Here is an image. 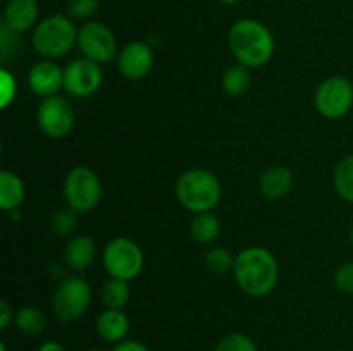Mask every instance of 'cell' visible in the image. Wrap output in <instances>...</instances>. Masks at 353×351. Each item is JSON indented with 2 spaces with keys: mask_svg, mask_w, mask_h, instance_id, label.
Returning <instances> with one entry per match:
<instances>
[{
  "mask_svg": "<svg viewBox=\"0 0 353 351\" xmlns=\"http://www.w3.org/2000/svg\"><path fill=\"white\" fill-rule=\"evenodd\" d=\"M234 281L250 298H264L276 288L279 265L274 255L262 246H248L236 255Z\"/></svg>",
  "mask_w": 353,
  "mask_h": 351,
  "instance_id": "obj_1",
  "label": "cell"
},
{
  "mask_svg": "<svg viewBox=\"0 0 353 351\" xmlns=\"http://www.w3.org/2000/svg\"><path fill=\"white\" fill-rule=\"evenodd\" d=\"M231 54L238 64L248 69H259L268 64L274 54L276 41L271 30L257 19H240L228 33Z\"/></svg>",
  "mask_w": 353,
  "mask_h": 351,
  "instance_id": "obj_2",
  "label": "cell"
},
{
  "mask_svg": "<svg viewBox=\"0 0 353 351\" xmlns=\"http://www.w3.org/2000/svg\"><path fill=\"white\" fill-rule=\"evenodd\" d=\"M176 198L179 205L192 213L212 212L223 196L219 178L207 169H190L176 181Z\"/></svg>",
  "mask_w": 353,
  "mask_h": 351,
  "instance_id": "obj_3",
  "label": "cell"
},
{
  "mask_svg": "<svg viewBox=\"0 0 353 351\" xmlns=\"http://www.w3.org/2000/svg\"><path fill=\"white\" fill-rule=\"evenodd\" d=\"M78 43V30L68 14H52L34 26L31 45L43 58H61Z\"/></svg>",
  "mask_w": 353,
  "mask_h": 351,
  "instance_id": "obj_4",
  "label": "cell"
},
{
  "mask_svg": "<svg viewBox=\"0 0 353 351\" xmlns=\"http://www.w3.org/2000/svg\"><path fill=\"white\" fill-rule=\"evenodd\" d=\"M64 200L78 213L92 212L102 200V182L95 171L85 165L72 167L64 179Z\"/></svg>",
  "mask_w": 353,
  "mask_h": 351,
  "instance_id": "obj_5",
  "label": "cell"
},
{
  "mask_svg": "<svg viewBox=\"0 0 353 351\" xmlns=\"http://www.w3.org/2000/svg\"><path fill=\"white\" fill-rule=\"evenodd\" d=\"M102 262L103 268L110 277L130 282L131 279L140 275L145 264V257L137 241L119 236L105 244Z\"/></svg>",
  "mask_w": 353,
  "mask_h": 351,
  "instance_id": "obj_6",
  "label": "cell"
},
{
  "mask_svg": "<svg viewBox=\"0 0 353 351\" xmlns=\"http://www.w3.org/2000/svg\"><path fill=\"white\" fill-rule=\"evenodd\" d=\"M92 303V286L79 275H69L57 286L52 298V310L61 322L81 319Z\"/></svg>",
  "mask_w": 353,
  "mask_h": 351,
  "instance_id": "obj_7",
  "label": "cell"
},
{
  "mask_svg": "<svg viewBox=\"0 0 353 351\" xmlns=\"http://www.w3.org/2000/svg\"><path fill=\"white\" fill-rule=\"evenodd\" d=\"M314 105L317 112L330 120L347 116L353 107V85L345 76H331L316 89Z\"/></svg>",
  "mask_w": 353,
  "mask_h": 351,
  "instance_id": "obj_8",
  "label": "cell"
},
{
  "mask_svg": "<svg viewBox=\"0 0 353 351\" xmlns=\"http://www.w3.org/2000/svg\"><path fill=\"white\" fill-rule=\"evenodd\" d=\"M78 48L83 57L97 64H107L117 54V40L107 24L100 21H86L78 30Z\"/></svg>",
  "mask_w": 353,
  "mask_h": 351,
  "instance_id": "obj_9",
  "label": "cell"
},
{
  "mask_svg": "<svg viewBox=\"0 0 353 351\" xmlns=\"http://www.w3.org/2000/svg\"><path fill=\"white\" fill-rule=\"evenodd\" d=\"M74 110L64 96H48L37 109V124L41 133L54 140L65 138L74 127Z\"/></svg>",
  "mask_w": 353,
  "mask_h": 351,
  "instance_id": "obj_10",
  "label": "cell"
},
{
  "mask_svg": "<svg viewBox=\"0 0 353 351\" xmlns=\"http://www.w3.org/2000/svg\"><path fill=\"white\" fill-rule=\"evenodd\" d=\"M103 81L100 64L88 58H76L64 69V92L74 98H88L99 92Z\"/></svg>",
  "mask_w": 353,
  "mask_h": 351,
  "instance_id": "obj_11",
  "label": "cell"
},
{
  "mask_svg": "<svg viewBox=\"0 0 353 351\" xmlns=\"http://www.w3.org/2000/svg\"><path fill=\"white\" fill-rule=\"evenodd\" d=\"M154 50L145 41H130L117 55V69L130 81H140L154 67Z\"/></svg>",
  "mask_w": 353,
  "mask_h": 351,
  "instance_id": "obj_12",
  "label": "cell"
},
{
  "mask_svg": "<svg viewBox=\"0 0 353 351\" xmlns=\"http://www.w3.org/2000/svg\"><path fill=\"white\" fill-rule=\"evenodd\" d=\"M28 83L33 93L41 98L55 96L61 89H64V71L54 61L37 62L28 72Z\"/></svg>",
  "mask_w": 353,
  "mask_h": 351,
  "instance_id": "obj_13",
  "label": "cell"
},
{
  "mask_svg": "<svg viewBox=\"0 0 353 351\" xmlns=\"http://www.w3.org/2000/svg\"><path fill=\"white\" fill-rule=\"evenodd\" d=\"M40 6L38 0H9L3 9V23L10 31L26 33L38 24Z\"/></svg>",
  "mask_w": 353,
  "mask_h": 351,
  "instance_id": "obj_14",
  "label": "cell"
},
{
  "mask_svg": "<svg viewBox=\"0 0 353 351\" xmlns=\"http://www.w3.org/2000/svg\"><path fill=\"white\" fill-rule=\"evenodd\" d=\"M293 186V174L286 165L276 164L265 169L259 178V191L265 200H281Z\"/></svg>",
  "mask_w": 353,
  "mask_h": 351,
  "instance_id": "obj_15",
  "label": "cell"
},
{
  "mask_svg": "<svg viewBox=\"0 0 353 351\" xmlns=\"http://www.w3.org/2000/svg\"><path fill=\"white\" fill-rule=\"evenodd\" d=\"M97 332L105 343L117 344L126 339L130 332V319L123 310L105 308L97 317Z\"/></svg>",
  "mask_w": 353,
  "mask_h": 351,
  "instance_id": "obj_16",
  "label": "cell"
},
{
  "mask_svg": "<svg viewBox=\"0 0 353 351\" xmlns=\"http://www.w3.org/2000/svg\"><path fill=\"white\" fill-rule=\"evenodd\" d=\"M97 257L95 241L86 234H78L69 240L64 248V260L68 267L74 272L86 270Z\"/></svg>",
  "mask_w": 353,
  "mask_h": 351,
  "instance_id": "obj_17",
  "label": "cell"
},
{
  "mask_svg": "<svg viewBox=\"0 0 353 351\" xmlns=\"http://www.w3.org/2000/svg\"><path fill=\"white\" fill-rule=\"evenodd\" d=\"M26 188L23 179L10 171L0 172V209L3 212H14L23 205Z\"/></svg>",
  "mask_w": 353,
  "mask_h": 351,
  "instance_id": "obj_18",
  "label": "cell"
},
{
  "mask_svg": "<svg viewBox=\"0 0 353 351\" xmlns=\"http://www.w3.org/2000/svg\"><path fill=\"white\" fill-rule=\"evenodd\" d=\"M190 234L199 244H210L219 237L221 222L214 212L195 213L190 224Z\"/></svg>",
  "mask_w": 353,
  "mask_h": 351,
  "instance_id": "obj_19",
  "label": "cell"
},
{
  "mask_svg": "<svg viewBox=\"0 0 353 351\" xmlns=\"http://www.w3.org/2000/svg\"><path fill=\"white\" fill-rule=\"evenodd\" d=\"M14 326L19 332L26 334L30 337L40 336L47 327V317L37 306H23L16 312L14 317Z\"/></svg>",
  "mask_w": 353,
  "mask_h": 351,
  "instance_id": "obj_20",
  "label": "cell"
},
{
  "mask_svg": "<svg viewBox=\"0 0 353 351\" xmlns=\"http://www.w3.org/2000/svg\"><path fill=\"white\" fill-rule=\"evenodd\" d=\"M221 83H223V89L226 92V95L234 96V98L243 96L252 85L250 69L236 62L224 71Z\"/></svg>",
  "mask_w": 353,
  "mask_h": 351,
  "instance_id": "obj_21",
  "label": "cell"
},
{
  "mask_svg": "<svg viewBox=\"0 0 353 351\" xmlns=\"http://www.w3.org/2000/svg\"><path fill=\"white\" fill-rule=\"evenodd\" d=\"M100 298H102V303L105 305V308L123 310L131 298V289L128 286V281L110 277L109 281L103 282Z\"/></svg>",
  "mask_w": 353,
  "mask_h": 351,
  "instance_id": "obj_22",
  "label": "cell"
},
{
  "mask_svg": "<svg viewBox=\"0 0 353 351\" xmlns=\"http://www.w3.org/2000/svg\"><path fill=\"white\" fill-rule=\"evenodd\" d=\"M333 184L341 200L353 203V155H347L338 162L333 172Z\"/></svg>",
  "mask_w": 353,
  "mask_h": 351,
  "instance_id": "obj_23",
  "label": "cell"
},
{
  "mask_svg": "<svg viewBox=\"0 0 353 351\" xmlns=\"http://www.w3.org/2000/svg\"><path fill=\"white\" fill-rule=\"evenodd\" d=\"M234 260H236V257H234L228 248L214 246L207 251L205 260L203 262H205V267L209 268L212 274L223 275L228 274V272H233Z\"/></svg>",
  "mask_w": 353,
  "mask_h": 351,
  "instance_id": "obj_24",
  "label": "cell"
},
{
  "mask_svg": "<svg viewBox=\"0 0 353 351\" xmlns=\"http://www.w3.org/2000/svg\"><path fill=\"white\" fill-rule=\"evenodd\" d=\"M78 227V212L72 210L71 206L59 209L50 219V229L55 236H71Z\"/></svg>",
  "mask_w": 353,
  "mask_h": 351,
  "instance_id": "obj_25",
  "label": "cell"
},
{
  "mask_svg": "<svg viewBox=\"0 0 353 351\" xmlns=\"http://www.w3.org/2000/svg\"><path fill=\"white\" fill-rule=\"evenodd\" d=\"M214 351H259V348L247 334L231 332L216 344Z\"/></svg>",
  "mask_w": 353,
  "mask_h": 351,
  "instance_id": "obj_26",
  "label": "cell"
},
{
  "mask_svg": "<svg viewBox=\"0 0 353 351\" xmlns=\"http://www.w3.org/2000/svg\"><path fill=\"white\" fill-rule=\"evenodd\" d=\"M100 0H68L65 12L72 21H88L97 12Z\"/></svg>",
  "mask_w": 353,
  "mask_h": 351,
  "instance_id": "obj_27",
  "label": "cell"
},
{
  "mask_svg": "<svg viewBox=\"0 0 353 351\" xmlns=\"http://www.w3.org/2000/svg\"><path fill=\"white\" fill-rule=\"evenodd\" d=\"M17 93V83L12 72L2 69L0 72V107L7 109L14 102Z\"/></svg>",
  "mask_w": 353,
  "mask_h": 351,
  "instance_id": "obj_28",
  "label": "cell"
},
{
  "mask_svg": "<svg viewBox=\"0 0 353 351\" xmlns=\"http://www.w3.org/2000/svg\"><path fill=\"white\" fill-rule=\"evenodd\" d=\"M334 286L340 289L341 292L353 295V262L340 265L334 272Z\"/></svg>",
  "mask_w": 353,
  "mask_h": 351,
  "instance_id": "obj_29",
  "label": "cell"
},
{
  "mask_svg": "<svg viewBox=\"0 0 353 351\" xmlns=\"http://www.w3.org/2000/svg\"><path fill=\"white\" fill-rule=\"evenodd\" d=\"M14 317H16V312L12 310V306L9 305L7 299H2L0 301V329H7L10 323H14Z\"/></svg>",
  "mask_w": 353,
  "mask_h": 351,
  "instance_id": "obj_30",
  "label": "cell"
},
{
  "mask_svg": "<svg viewBox=\"0 0 353 351\" xmlns=\"http://www.w3.org/2000/svg\"><path fill=\"white\" fill-rule=\"evenodd\" d=\"M112 351H150L147 344L134 339H124L112 348Z\"/></svg>",
  "mask_w": 353,
  "mask_h": 351,
  "instance_id": "obj_31",
  "label": "cell"
},
{
  "mask_svg": "<svg viewBox=\"0 0 353 351\" xmlns=\"http://www.w3.org/2000/svg\"><path fill=\"white\" fill-rule=\"evenodd\" d=\"M37 351H68V350H65L61 343H57V341H45V343H41L40 346H38Z\"/></svg>",
  "mask_w": 353,
  "mask_h": 351,
  "instance_id": "obj_32",
  "label": "cell"
},
{
  "mask_svg": "<svg viewBox=\"0 0 353 351\" xmlns=\"http://www.w3.org/2000/svg\"><path fill=\"white\" fill-rule=\"evenodd\" d=\"M217 2L224 3V6H234V3H238L240 0H217Z\"/></svg>",
  "mask_w": 353,
  "mask_h": 351,
  "instance_id": "obj_33",
  "label": "cell"
},
{
  "mask_svg": "<svg viewBox=\"0 0 353 351\" xmlns=\"http://www.w3.org/2000/svg\"><path fill=\"white\" fill-rule=\"evenodd\" d=\"M0 351H7V344L3 341H0Z\"/></svg>",
  "mask_w": 353,
  "mask_h": 351,
  "instance_id": "obj_34",
  "label": "cell"
},
{
  "mask_svg": "<svg viewBox=\"0 0 353 351\" xmlns=\"http://www.w3.org/2000/svg\"><path fill=\"white\" fill-rule=\"evenodd\" d=\"M350 241H352V246H353V226H352V229H350Z\"/></svg>",
  "mask_w": 353,
  "mask_h": 351,
  "instance_id": "obj_35",
  "label": "cell"
},
{
  "mask_svg": "<svg viewBox=\"0 0 353 351\" xmlns=\"http://www.w3.org/2000/svg\"><path fill=\"white\" fill-rule=\"evenodd\" d=\"M85 351H102V350H97V348H88V350H85Z\"/></svg>",
  "mask_w": 353,
  "mask_h": 351,
  "instance_id": "obj_36",
  "label": "cell"
}]
</instances>
